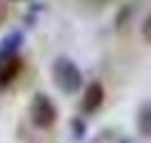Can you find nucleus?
<instances>
[{"label": "nucleus", "mask_w": 151, "mask_h": 143, "mask_svg": "<svg viewBox=\"0 0 151 143\" xmlns=\"http://www.w3.org/2000/svg\"><path fill=\"white\" fill-rule=\"evenodd\" d=\"M53 82H56V88L61 93L74 96V93L82 90V72H80V66L72 58H64L61 56V58L53 61Z\"/></svg>", "instance_id": "f257e3e1"}, {"label": "nucleus", "mask_w": 151, "mask_h": 143, "mask_svg": "<svg viewBox=\"0 0 151 143\" xmlns=\"http://www.w3.org/2000/svg\"><path fill=\"white\" fill-rule=\"evenodd\" d=\"M56 117H58L56 103H53L48 96L37 93V96L32 98V103H29V119H32V125L40 127V130H45V127H50V125L56 122Z\"/></svg>", "instance_id": "f03ea898"}, {"label": "nucleus", "mask_w": 151, "mask_h": 143, "mask_svg": "<svg viewBox=\"0 0 151 143\" xmlns=\"http://www.w3.org/2000/svg\"><path fill=\"white\" fill-rule=\"evenodd\" d=\"M21 45H24V32H8L0 40V64L16 58L19 50H21Z\"/></svg>", "instance_id": "7ed1b4c3"}, {"label": "nucleus", "mask_w": 151, "mask_h": 143, "mask_svg": "<svg viewBox=\"0 0 151 143\" xmlns=\"http://www.w3.org/2000/svg\"><path fill=\"white\" fill-rule=\"evenodd\" d=\"M104 85L101 82H90L88 88H85V98H82V114H93L96 109H101V103H104Z\"/></svg>", "instance_id": "20e7f679"}, {"label": "nucleus", "mask_w": 151, "mask_h": 143, "mask_svg": "<svg viewBox=\"0 0 151 143\" xmlns=\"http://www.w3.org/2000/svg\"><path fill=\"white\" fill-rule=\"evenodd\" d=\"M19 72H21V58H19V56L11 58V61H3V64H0V88L11 85Z\"/></svg>", "instance_id": "39448f33"}, {"label": "nucleus", "mask_w": 151, "mask_h": 143, "mask_svg": "<svg viewBox=\"0 0 151 143\" xmlns=\"http://www.w3.org/2000/svg\"><path fill=\"white\" fill-rule=\"evenodd\" d=\"M138 133L143 138H151V101H146L141 109H138Z\"/></svg>", "instance_id": "423d86ee"}, {"label": "nucleus", "mask_w": 151, "mask_h": 143, "mask_svg": "<svg viewBox=\"0 0 151 143\" xmlns=\"http://www.w3.org/2000/svg\"><path fill=\"white\" fill-rule=\"evenodd\" d=\"M143 40H146V42L151 45V13L146 16V19H143Z\"/></svg>", "instance_id": "0eeeda50"}, {"label": "nucleus", "mask_w": 151, "mask_h": 143, "mask_svg": "<svg viewBox=\"0 0 151 143\" xmlns=\"http://www.w3.org/2000/svg\"><path fill=\"white\" fill-rule=\"evenodd\" d=\"M72 130H74V138H82V133H85V127H82V122H80V119H74V122H72Z\"/></svg>", "instance_id": "6e6552de"}, {"label": "nucleus", "mask_w": 151, "mask_h": 143, "mask_svg": "<svg viewBox=\"0 0 151 143\" xmlns=\"http://www.w3.org/2000/svg\"><path fill=\"white\" fill-rule=\"evenodd\" d=\"M122 143H135V141H133V138H125V141H122Z\"/></svg>", "instance_id": "1a4fd4ad"}, {"label": "nucleus", "mask_w": 151, "mask_h": 143, "mask_svg": "<svg viewBox=\"0 0 151 143\" xmlns=\"http://www.w3.org/2000/svg\"><path fill=\"white\" fill-rule=\"evenodd\" d=\"M0 19H3V5H0Z\"/></svg>", "instance_id": "9d476101"}, {"label": "nucleus", "mask_w": 151, "mask_h": 143, "mask_svg": "<svg viewBox=\"0 0 151 143\" xmlns=\"http://www.w3.org/2000/svg\"><path fill=\"white\" fill-rule=\"evenodd\" d=\"M13 3H24V0H13Z\"/></svg>", "instance_id": "9b49d317"}]
</instances>
